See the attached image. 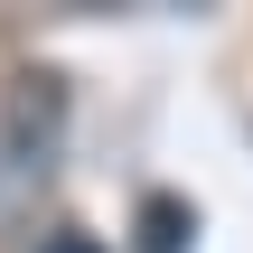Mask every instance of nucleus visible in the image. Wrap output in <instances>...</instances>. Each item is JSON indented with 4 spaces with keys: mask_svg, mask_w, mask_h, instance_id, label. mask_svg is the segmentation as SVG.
I'll return each mask as SVG.
<instances>
[{
    "mask_svg": "<svg viewBox=\"0 0 253 253\" xmlns=\"http://www.w3.org/2000/svg\"><path fill=\"white\" fill-rule=\"evenodd\" d=\"M56 122H66L56 84H47V75H19V84H9V160H19V169H47Z\"/></svg>",
    "mask_w": 253,
    "mask_h": 253,
    "instance_id": "obj_1",
    "label": "nucleus"
},
{
    "mask_svg": "<svg viewBox=\"0 0 253 253\" xmlns=\"http://www.w3.org/2000/svg\"><path fill=\"white\" fill-rule=\"evenodd\" d=\"M188 235H197V216H188L178 197H150V207H141V244H150V253H178Z\"/></svg>",
    "mask_w": 253,
    "mask_h": 253,
    "instance_id": "obj_2",
    "label": "nucleus"
},
{
    "mask_svg": "<svg viewBox=\"0 0 253 253\" xmlns=\"http://www.w3.org/2000/svg\"><path fill=\"white\" fill-rule=\"evenodd\" d=\"M38 253H103V244H94V235H47Z\"/></svg>",
    "mask_w": 253,
    "mask_h": 253,
    "instance_id": "obj_3",
    "label": "nucleus"
}]
</instances>
